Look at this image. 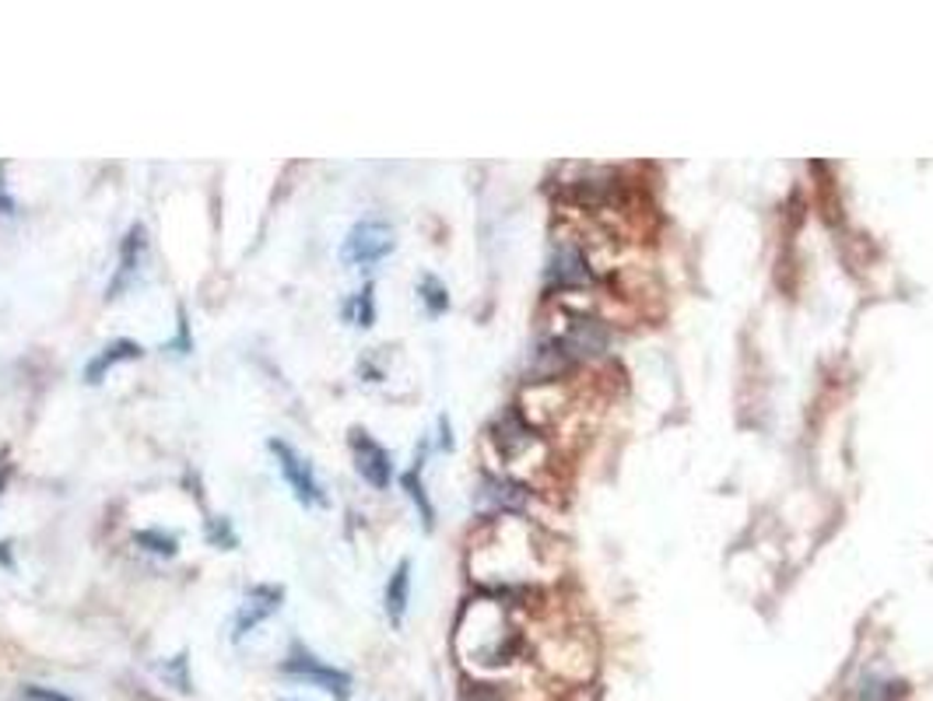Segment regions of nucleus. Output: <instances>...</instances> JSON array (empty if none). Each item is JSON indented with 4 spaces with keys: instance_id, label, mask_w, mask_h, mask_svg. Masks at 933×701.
<instances>
[{
    "instance_id": "obj_9",
    "label": "nucleus",
    "mask_w": 933,
    "mask_h": 701,
    "mask_svg": "<svg viewBox=\"0 0 933 701\" xmlns=\"http://www.w3.org/2000/svg\"><path fill=\"white\" fill-rule=\"evenodd\" d=\"M145 246H148L145 228L134 225V228L127 231V239H123V246H120V271H116V281H113V287H110V298H116V295L123 292V284L134 278L140 257H145Z\"/></svg>"
},
{
    "instance_id": "obj_11",
    "label": "nucleus",
    "mask_w": 933,
    "mask_h": 701,
    "mask_svg": "<svg viewBox=\"0 0 933 701\" xmlns=\"http://www.w3.org/2000/svg\"><path fill=\"white\" fill-rule=\"evenodd\" d=\"M401 484H404V491L411 495V501L418 506L425 530H432V527H436V509H432V501H428V495H425V484H421V477H418V466H415V471H407V474L401 477Z\"/></svg>"
},
{
    "instance_id": "obj_14",
    "label": "nucleus",
    "mask_w": 933,
    "mask_h": 701,
    "mask_svg": "<svg viewBox=\"0 0 933 701\" xmlns=\"http://www.w3.org/2000/svg\"><path fill=\"white\" fill-rule=\"evenodd\" d=\"M204 533H207L211 547H222V551H236L239 547V536H236V530H232V519H225V516L207 519Z\"/></svg>"
},
{
    "instance_id": "obj_18",
    "label": "nucleus",
    "mask_w": 933,
    "mask_h": 701,
    "mask_svg": "<svg viewBox=\"0 0 933 701\" xmlns=\"http://www.w3.org/2000/svg\"><path fill=\"white\" fill-rule=\"evenodd\" d=\"M176 348H179V354L190 351V330H187V313L183 309H179V340H176Z\"/></svg>"
},
{
    "instance_id": "obj_16",
    "label": "nucleus",
    "mask_w": 933,
    "mask_h": 701,
    "mask_svg": "<svg viewBox=\"0 0 933 701\" xmlns=\"http://www.w3.org/2000/svg\"><path fill=\"white\" fill-rule=\"evenodd\" d=\"M187 653H179L176 659H166L158 667V674L166 677V685H172V688H179V691H193V685H190V674H187Z\"/></svg>"
},
{
    "instance_id": "obj_19",
    "label": "nucleus",
    "mask_w": 933,
    "mask_h": 701,
    "mask_svg": "<svg viewBox=\"0 0 933 701\" xmlns=\"http://www.w3.org/2000/svg\"><path fill=\"white\" fill-rule=\"evenodd\" d=\"M0 214H14V201L8 196V186H4V166H0Z\"/></svg>"
},
{
    "instance_id": "obj_12",
    "label": "nucleus",
    "mask_w": 933,
    "mask_h": 701,
    "mask_svg": "<svg viewBox=\"0 0 933 701\" xmlns=\"http://www.w3.org/2000/svg\"><path fill=\"white\" fill-rule=\"evenodd\" d=\"M418 295H421V302H425L428 316H442L446 309H450V292H446V284H442L436 274H425V278H421Z\"/></svg>"
},
{
    "instance_id": "obj_2",
    "label": "nucleus",
    "mask_w": 933,
    "mask_h": 701,
    "mask_svg": "<svg viewBox=\"0 0 933 701\" xmlns=\"http://www.w3.org/2000/svg\"><path fill=\"white\" fill-rule=\"evenodd\" d=\"M597 284V271L589 257L583 253L580 242L562 239L554 242L551 260H548V287L551 292H583V287Z\"/></svg>"
},
{
    "instance_id": "obj_8",
    "label": "nucleus",
    "mask_w": 933,
    "mask_h": 701,
    "mask_svg": "<svg viewBox=\"0 0 933 701\" xmlns=\"http://www.w3.org/2000/svg\"><path fill=\"white\" fill-rule=\"evenodd\" d=\"M140 354H145V348H140L137 340H113V344H105L92 362H88L85 380L92 386H99L105 380V372L116 369L120 362H134V358H140Z\"/></svg>"
},
{
    "instance_id": "obj_10",
    "label": "nucleus",
    "mask_w": 933,
    "mask_h": 701,
    "mask_svg": "<svg viewBox=\"0 0 933 701\" xmlns=\"http://www.w3.org/2000/svg\"><path fill=\"white\" fill-rule=\"evenodd\" d=\"M407 597H411V562H401L386 583V618H390V624L404 621Z\"/></svg>"
},
{
    "instance_id": "obj_15",
    "label": "nucleus",
    "mask_w": 933,
    "mask_h": 701,
    "mask_svg": "<svg viewBox=\"0 0 933 701\" xmlns=\"http://www.w3.org/2000/svg\"><path fill=\"white\" fill-rule=\"evenodd\" d=\"M348 319L355 323V327H372L375 319V305H372V284H366L362 292H358L348 305Z\"/></svg>"
},
{
    "instance_id": "obj_4",
    "label": "nucleus",
    "mask_w": 933,
    "mask_h": 701,
    "mask_svg": "<svg viewBox=\"0 0 933 701\" xmlns=\"http://www.w3.org/2000/svg\"><path fill=\"white\" fill-rule=\"evenodd\" d=\"M281 670L289 677H299V680H310V685H316L319 691H330L337 694L340 701H345L351 694V674L330 667V663L316 659L310 649H302V645H295V649L289 653V659L281 663Z\"/></svg>"
},
{
    "instance_id": "obj_21",
    "label": "nucleus",
    "mask_w": 933,
    "mask_h": 701,
    "mask_svg": "<svg viewBox=\"0 0 933 701\" xmlns=\"http://www.w3.org/2000/svg\"><path fill=\"white\" fill-rule=\"evenodd\" d=\"M0 488H4V480H0Z\"/></svg>"
},
{
    "instance_id": "obj_3",
    "label": "nucleus",
    "mask_w": 933,
    "mask_h": 701,
    "mask_svg": "<svg viewBox=\"0 0 933 701\" xmlns=\"http://www.w3.org/2000/svg\"><path fill=\"white\" fill-rule=\"evenodd\" d=\"M393 253V228L386 222H358L348 239L345 249H340V260L351 263V267H369V263H380L383 257Z\"/></svg>"
},
{
    "instance_id": "obj_6",
    "label": "nucleus",
    "mask_w": 933,
    "mask_h": 701,
    "mask_svg": "<svg viewBox=\"0 0 933 701\" xmlns=\"http://www.w3.org/2000/svg\"><path fill=\"white\" fill-rule=\"evenodd\" d=\"M351 449H355V466L358 474H362L375 491H386L390 480H393V463H390V453L386 449L375 442L369 431L355 428L351 431Z\"/></svg>"
},
{
    "instance_id": "obj_20",
    "label": "nucleus",
    "mask_w": 933,
    "mask_h": 701,
    "mask_svg": "<svg viewBox=\"0 0 933 701\" xmlns=\"http://www.w3.org/2000/svg\"><path fill=\"white\" fill-rule=\"evenodd\" d=\"M0 565H8V568H11V541L0 544Z\"/></svg>"
},
{
    "instance_id": "obj_5",
    "label": "nucleus",
    "mask_w": 933,
    "mask_h": 701,
    "mask_svg": "<svg viewBox=\"0 0 933 701\" xmlns=\"http://www.w3.org/2000/svg\"><path fill=\"white\" fill-rule=\"evenodd\" d=\"M267 449H271V453L278 456L281 474H284V480H289V488L295 491V498L302 501V506H327V495H323L319 480L313 474V466L302 460L289 442L271 439V442H267Z\"/></svg>"
},
{
    "instance_id": "obj_17",
    "label": "nucleus",
    "mask_w": 933,
    "mask_h": 701,
    "mask_svg": "<svg viewBox=\"0 0 933 701\" xmlns=\"http://www.w3.org/2000/svg\"><path fill=\"white\" fill-rule=\"evenodd\" d=\"M22 698H25V701H75L70 694L53 691V688H43V685H29V688H22Z\"/></svg>"
},
{
    "instance_id": "obj_7",
    "label": "nucleus",
    "mask_w": 933,
    "mask_h": 701,
    "mask_svg": "<svg viewBox=\"0 0 933 701\" xmlns=\"http://www.w3.org/2000/svg\"><path fill=\"white\" fill-rule=\"evenodd\" d=\"M281 600H284V589H281V586H254V589H249V592H246V603L239 607V614H236V642L254 632L260 621L271 618L274 610L281 607Z\"/></svg>"
},
{
    "instance_id": "obj_13",
    "label": "nucleus",
    "mask_w": 933,
    "mask_h": 701,
    "mask_svg": "<svg viewBox=\"0 0 933 701\" xmlns=\"http://www.w3.org/2000/svg\"><path fill=\"white\" fill-rule=\"evenodd\" d=\"M134 544L145 547V551H151V554H161V558H172V554L179 551V541H176L172 533H166V530H140V533L134 536Z\"/></svg>"
},
{
    "instance_id": "obj_1",
    "label": "nucleus",
    "mask_w": 933,
    "mask_h": 701,
    "mask_svg": "<svg viewBox=\"0 0 933 701\" xmlns=\"http://www.w3.org/2000/svg\"><path fill=\"white\" fill-rule=\"evenodd\" d=\"M611 344V330L607 323L586 313H572L565 316V327L551 337V351L562 354L565 362H576V358H597Z\"/></svg>"
}]
</instances>
